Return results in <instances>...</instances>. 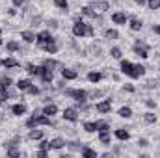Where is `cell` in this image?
<instances>
[{
	"instance_id": "cell-1",
	"label": "cell",
	"mask_w": 160,
	"mask_h": 158,
	"mask_svg": "<svg viewBox=\"0 0 160 158\" xmlns=\"http://www.w3.org/2000/svg\"><path fill=\"white\" fill-rule=\"evenodd\" d=\"M63 93H65V97L75 99L78 104H84V102L88 101V91H84V89H71V87H65Z\"/></svg>"
},
{
	"instance_id": "cell-2",
	"label": "cell",
	"mask_w": 160,
	"mask_h": 158,
	"mask_svg": "<svg viewBox=\"0 0 160 158\" xmlns=\"http://www.w3.org/2000/svg\"><path fill=\"white\" fill-rule=\"evenodd\" d=\"M121 73L127 75L128 78H140V75L136 71V65L132 62H128V60H121Z\"/></svg>"
},
{
	"instance_id": "cell-3",
	"label": "cell",
	"mask_w": 160,
	"mask_h": 158,
	"mask_svg": "<svg viewBox=\"0 0 160 158\" xmlns=\"http://www.w3.org/2000/svg\"><path fill=\"white\" fill-rule=\"evenodd\" d=\"M88 26H89V24H86V22L78 17V19L75 21V24H73V34H75L77 37H84V36H88Z\"/></svg>"
},
{
	"instance_id": "cell-4",
	"label": "cell",
	"mask_w": 160,
	"mask_h": 158,
	"mask_svg": "<svg viewBox=\"0 0 160 158\" xmlns=\"http://www.w3.org/2000/svg\"><path fill=\"white\" fill-rule=\"evenodd\" d=\"M134 52H136L140 58H143V60H145V58L149 56V45H147L145 41H140V39H138L136 43H134Z\"/></svg>"
},
{
	"instance_id": "cell-5",
	"label": "cell",
	"mask_w": 160,
	"mask_h": 158,
	"mask_svg": "<svg viewBox=\"0 0 160 158\" xmlns=\"http://www.w3.org/2000/svg\"><path fill=\"white\" fill-rule=\"evenodd\" d=\"M91 7L97 9V13L101 15V13H104V11L110 9V4H108L106 0H91Z\"/></svg>"
},
{
	"instance_id": "cell-6",
	"label": "cell",
	"mask_w": 160,
	"mask_h": 158,
	"mask_svg": "<svg viewBox=\"0 0 160 158\" xmlns=\"http://www.w3.org/2000/svg\"><path fill=\"white\" fill-rule=\"evenodd\" d=\"M112 22L123 26V24H127V22H128V15H127L125 11H116V13H112Z\"/></svg>"
},
{
	"instance_id": "cell-7",
	"label": "cell",
	"mask_w": 160,
	"mask_h": 158,
	"mask_svg": "<svg viewBox=\"0 0 160 158\" xmlns=\"http://www.w3.org/2000/svg\"><path fill=\"white\" fill-rule=\"evenodd\" d=\"M95 110H97L99 114H110V110H112V102H110V99H104V101L97 102V104H95Z\"/></svg>"
},
{
	"instance_id": "cell-8",
	"label": "cell",
	"mask_w": 160,
	"mask_h": 158,
	"mask_svg": "<svg viewBox=\"0 0 160 158\" xmlns=\"http://www.w3.org/2000/svg\"><path fill=\"white\" fill-rule=\"evenodd\" d=\"M39 77H41V80H43L45 84H50V82H52V78H54L52 69H48V67L41 65V67H39Z\"/></svg>"
},
{
	"instance_id": "cell-9",
	"label": "cell",
	"mask_w": 160,
	"mask_h": 158,
	"mask_svg": "<svg viewBox=\"0 0 160 158\" xmlns=\"http://www.w3.org/2000/svg\"><path fill=\"white\" fill-rule=\"evenodd\" d=\"M63 119L65 121H71V123L78 121V110L77 108H65L63 110Z\"/></svg>"
},
{
	"instance_id": "cell-10",
	"label": "cell",
	"mask_w": 160,
	"mask_h": 158,
	"mask_svg": "<svg viewBox=\"0 0 160 158\" xmlns=\"http://www.w3.org/2000/svg\"><path fill=\"white\" fill-rule=\"evenodd\" d=\"M48 41H52V36H50L48 30H43V32H39V34L36 36V43H38V47L43 45V43H48Z\"/></svg>"
},
{
	"instance_id": "cell-11",
	"label": "cell",
	"mask_w": 160,
	"mask_h": 158,
	"mask_svg": "<svg viewBox=\"0 0 160 158\" xmlns=\"http://www.w3.org/2000/svg\"><path fill=\"white\" fill-rule=\"evenodd\" d=\"M41 50H45V52H48V54H56L58 52V45L54 43V39L48 41V43H43V45H39Z\"/></svg>"
},
{
	"instance_id": "cell-12",
	"label": "cell",
	"mask_w": 160,
	"mask_h": 158,
	"mask_svg": "<svg viewBox=\"0 0 160 158\" xmlns=\"http://www.w3.org/2000/svg\"><path fill=\"white\" fill-rule=\"evenodd\" d=\"M128 26H130L132 32H140L142 26H143V22H142L138 17H128Z\"/></svg>"
},
{
	"instance_id": "cell-13",
	"label": "cell",
	"mask_w": 160,
	"mask_h": 158,
	"mask_svg": "<svg viewBox=\"0 0 160 158\" xmlns=\"http://www.w3.org/2000/svg\"><path fill=\"white\" fill-rule=\"evenodd\" d=\"M63 147H65V141H63L62 138H54V140H50V141H48V149L60 151V149H63Z\"/></svg>"
},
{
	"instance_id": "cell-14",
	"label": "cell",
	"mask_w": 160,
	"mask_h": 158,
	"mask_svg": "<svg viewBox=\"0 0 160 158\" xmlns=\"http://www.w3.org/2000/svg\"><path fill=\"white\" fill-rule=\"evenodd\" d=\"M99 141H101L102 145H110V141H112L110 130H99Z\"/></svg>"
},
{
	"instance_id": "cell-15",
	"label": "cell",
	"mask_w": 160,
	"mask_h": 158,
	"mask_svg": "<svg viewBox=\"0 0 160 158\" xmlns=\"http://www.w3.org/2000/svg\"><path fill=\"white\" fill-rule=\"evenodd\" d=\"M62 77H63V80H77L78 73L75 69H62Z\"/></svg>"
},
{
	"instance_id": "cell-16",
	"label": "cell",
	"mask_w": 160,
	"mask_h": 158,
	"mask_svg": "<svg viewBox=\"0 0 160 158\" xmlns=\"http://www.w3.org/2000/svg\"><path fill=\"white\" fill-rule=\"evenodd\" d=\"M11 112H13V116H24L26 114V104H22V102L13 104L11 106Z\"/></svg>"
},
{
	"instance_id": "cell-17",
	"label": "cell",
	"mask_w": 160,
	"mask_h": 158,
	"mask_svg": "<svg viewBox=\"0 0 160 158\" xmlns=\"http://www.w3.org/2000/svg\"><path fill=\"white\" fill-rule=\"evenodd\" d=\"M41 112H43L45 116H48V117H54V116L58 114V106H56V104H47Z\"/></svg>"
},
{
	"instance_id": "cell-18",
	"label": "cell",
	"mask_w": 160,
	"mask_h": 158,
	"mask_svg": "<svg viewBox=\"0 0 160 158\" xmlns=\"http://www.w3.org/2000/svg\"><path fill=\"white\" fill-rule=\"evenodd\" d=\"M82 15H86V17H91V19H97L99 17V13L91 7V6H84L82 7Z\"/></svg>"
},
{
	"instance_id": "cell-19",
	"label": "cell",
	"mask_w": 160,
	"mask_h": 158,
	"mask_svg": "<svg viewBox=\"0 0 160 158\" xmlns=\"http://www.w3.org/2000/svg\"><path fill=\"white\" fill-rule=\"evenodd\" d=\"M30 86H32V80H30V78H21L19 82H17V87H19V91H26Z\"/></svg>"
},
{
	"instance_id": "cell-20",
	"label": "cell",
	"mask_w": 160,
	"mask_h": 158,
	"mask_svg": "<svg viewBox=\"0 0 160 158\" xmlns=\"http://www.w3.org/2000/svg\"><path fill=\"white\" fill-rule=\"evenodd\" d=\"M28 138H30V140H43V130H39L38 126H36V128H30Z\"/></svg>"
},
{
	"instance_id": "cell-21",
	"label": "cell",
	"mask_w": 160,
	"mask_h": 158,
	"mask_svg": "<svg viewBox=\"0 0 160 158\" xmlns=\"http://www.w3.org/2000/svg\"><path fill=\"white\" fill-rule=\"evenodd\" d=\"M2 67H6V69H13V67H19V62H17L15 58H6V60L2 62Z\"/></svg>"
},
{
	"instance_id": "cell-22",
	"label": "cell",
	"mask_w": 160,
	"mask_h": 158,
	"mask_svg": "<svg viewBox=\"0 0 160 158\" xmlns=\"http://www.w3.org/2000/svg\"><path fill=\"white\" fill-rule=\"evenodd\" d=\"M116 138H118L119 141H127V140L130 138V132H128V130H123V128H118V130H116Z\"/></svg>"
},
{
	"instance_id": "cell-23",
	"label": "cell",
	"mask_w": 160,
	"mask_h": 158,
	"mask_svg": "<svg viewBox=\"0 0 160 158\" xmlns=\"http://www.w3.org/2000/svg\"><path fill=\"white\" fill-rule=\"evenodd\" d=\"M84 130L89 132V134L97 132V130H99V128H97V121H88V123H84Z\"/></svg>"
},
{
	"instance_id": "cell-24",
	"label": "cell",
	"mask_w": 160,
	"mask_h": 158,
	"mask_svg": "<svg viewBox=\"0 0 160 158\" xmlns=\"http://www.w3.org/2000/svg\"><path fill=\"white\" fill-rule=\"evenodd\" d=\"M21 37L26 41V43H34L36 41V34L30 32V30H24V32H21Z\"/></svg>"
},
{
	"instance_id": "cell-25",
	"label": "cell",
	"mask_w": 160,
	"mask_h": 158,
	"mask_svg": "<svg viewBox=\"0 0 160 158\" xmlns=\"http://www.w3.org/2000/svg\"><path fill=\"white\" fill-rule=\"evenodd\" d=\"M88 80H89L91 84H97V82H101V80H102V75H101V73H97V71H91V73H88Z\"/></svg>"
},
{
	"instance_id": "cell-26",
	"label": "cell",
	"mask_w": 160,
	"mask_h": 158,
	"mask_svg": "<svg viewBox=\"0 0 160 158\" xmlns=\"http://www.w3.org/2000/svg\"><path fill=\"white\" fill-rule=\"evenodd\" d=\"M6 147H8V156H11V158H17L21 153H19V149L13 145V143H6Z\"/></svg>"
},
{
	"instance_id": "cell-27",
	"label": "cell",
	"mask_w": 160,
	"mask_h": 158,
	"mask_svg": "<svg viewBox=\"0 0 160 158\" xmlns=\"http://www.w3.org/2000/svg\"><path fill=\"white\" fill-rule=\"evenodd\" d=\"M82 156L84 158H97V151H93V149H89V147H82Z\"/></svg>"
},
{
	"instance_id": "cell-28",
	"label": "cell",
	"mask_w": 160,
	"mask_h": 158,
	"mask_svg": "<svg viewBox=\"0 0 160 158\" xmlns=\"http://www.w3.org/2000/svg\"><path fill=\"white\" fill-rule=\"evenodd\" d=\"M26 73H28L30 77H38V75H39V67L34 65V63H28V65H26Z\"/></svg>"
},
{
	"instance_id": "cell-29",
	"label": "cell",
	"mask_w": 160,
	"mask_h": 158,
	"mask_svg": "<svg viewBox=\"0 0 160 158\" xmlns=\"http://www.w3.org/2000/svg\"><path fill=\"white\" fill-rule=\"evenodd\" d=\"M104 37H106V39H118V37H119V32L114 30V28H108V30L104 32Z\"/></svg>"
},
{
	"instance_id": "cell-30",
	"label": "cell",
	"mask_w": 160,
	"mask_h": 158,
	"mask_svg": "<svg viewBox=\"0 0 160 158\" xmlns=\"http://www.w3.org/2000/svg\"><path fill=\"white\" fill-rule=\"evenodd\" d=\"M54 6L58 9H62V11H67L69 9V2L67 0H54Z\"/></svg>"
},
{
	"instance_id": "cell-31",
	"label": "cell",
	"mask_w": 160,
	"mask_h": 158,
	"mask_svg": "<svg viewBox=\"0 0 160 158\" xmlns=\"http://www.w3.org/2000/svg\"><path fill=\"white\" fill-rule=\"evenodd\" d=\"M119 117H125V119H128V117H132V110L128 108V106H123V108H119Z\"/></svg>"
},
{
	"instance_id": "cell-32",
	"label": "cell",
	"mask_w": 160,
	"mask_h": 158,
	"mask_svg": "<svg viewBox=\"0 0 160 158\" xmlns=\"http://www.w3.org/2000/svg\"><path fill=\"white\" fill-rule=\"evenodd\" d=\"M11 84H13V80L9 78V77H0V87L8 89V87H9Z\"/></svg>"
},
{
	"instance_id": "cell-33",
	"label": "cell",
	"mask_w": 160,
	"mask_h": 158,
	"mask_svg": "<svg viewBox=\"0 0 160 158\" xmlns=\"http://www.w3.org/2000/svg\"><path fill=\"white\" fill-rule=\"evenodd\" d=\"M6 50H8V52H17V50H19V43H17V41H9V43L6 45Z\"/></svg>"
},
{
	"instance_id": "cell-34",
	"label": "cell",
	"mask_w": 160,
	"mask_h": 158,
	"mask_svg": "<svg viewBox=\"0 0 160 158\" xmlns=\"http://www.w3.org/2000/svg\"><path fill=\"white\" fill-rule=\"evenodd\" d=\"M97 128H99V130H110V123L104 121V119H101V121H97ZM99 130H97V132H99Z\"/></svg>"
},
{
	"instance_id": "cell-35",
	"label": "cell",
	"mask_w": 160,
	"mask_h": 158,
	"mask_svg": "<svg viewBox=\"0 0 160 158\" xmlns=\"http://www.w3.org/2000/svg\"><path fill=\"white\" fill-rule=\"evenodd\" d=\"M6 102H8V89L0 87V106H6Z\"/></svg>"
},
{
	"instance_id": "cell-36",
	"label": "cell",
	"mask_w": 160,
	"mask_h": 158,
	"mask_svg": "<svg viewBox=\"0 0 160 158\" xmlns=\"http://www.w3.org/2000/svg\"><path fill=\"white\" fill-rule=\"evenodd\" d=\"M110 56H112L114 60H121V56H123V54H121V48L119 47H114V48L110 50Z\"/></svg>"
},
{
	"instance_id": "cell-37",
	"label": "cell",
	"mask_w": 160,
	"mask_h": 158,
	"mask_svg": "<svg viewBox=\"0 0 160 158\" xmlns=\"http://www.w3.org/2000/svg\"><path fill=\"white\" fill-rule=\"evenodd\" d=\"M80 141H69V143H65L71 151H82V145H78Z\"/></svg>"
},
{
	"instance_id": "cell-38",
	"label": "cell",
	"mask_w": 160,
	"mask_h": 158,
	"mask_svg": "<svg viewBox=\"0 0 160 158\" xmlns=\"http://www.w3.org/2000/svg\"><path fill=\"white\" fill-rule=\"evenodd\" d=\"M143 119H145V123H157V116H155L153 112H147V114L143 116Z\"/></svg>"
},
{
	"instance_id": "cell-39",
	"label": "cell",
	"mask_w": 160,
	"mask_h": 158,
	"mask_svg": "<svg viewBox=\"0 0 160 158\" xmlns=\"http://www.w3.org/2000/svg\"><path fill=\"white\" fill-rule=\"evenodd\" d=\"M147 6H149V9H158L160 0H147Z\"/></svg>"
},
{
	"instance_id": "cell-40",
	"label": "cell",
	"mask_w": 160,
	"mask_h": 158,
	"mask_svg": "<svg viewBox=\"0 0 160 158\" xmlns=\"http://www.w3.org/2000/svg\"><path fill=\"white\" fill-rule=\"evenodd\" d=\"M43 65H45V67H48V69H52V67H56V65H58V62H56V60H45V62H43Z\"/></svg>"
},
{
	"instance_id": "cell-41",
	"label": "cell",
	"mask_w": 160,
	"mask_h": 158,
	"mask_svg": "<svg viewBox=\"0 0 160 158\" xmlns=\"http://www.w3.org/2000/svg\"><path fill=\"white\" fill-rule=\"evenodd\" d=\"M26 91H28L30 95H39V91H41V89L38 87V86H34V84H32V86H30V87H28Z\"/></svg>"
},
{
	"instance_id": "cell-42",
	"label": "cell",
	"mask_w": 160,
	"mask_h": 158,
	"mask_svg": "<svg viewBox=\"0 0 160 158\" xmlns=\"http://www.w3.org/2000/svg\"><path fill=\"white\" fill-rule=\"evenodd\" d=\"M136 71H138V75H140V77H143V75H145V67H143V65H140V63L136 65Z\"/></svg>"
},
{
	"instance_id": "cell-43",
	"label": "cell",
	"mask_w": 160,
	"mask_h": 158,
	"mask_svg": "<svg viewBox=\"0 0 160 158\" xmlns=\"http://www.w3.org/2000/svg\"><path fill=\"white\" fill-rule=\"evenodd\" d=\"M138 143H140V147H147V145H149V140H147V138H140Z\"/></svg>"
},
{
	"instance_id": "cell-44",
	"label": "cell",
	"mask_w": 160,
	"mask_h": 158,
	"mask_svg": "<svg viewBox=\"0 0 160 158\" xmlns=\"http://www.w3.org/2000/svg\"><path fill=\"white\" fill-rule=\"evenodd\" d=\"M145 104H147V108H151V110H153V108H157V102H155V101H151V99H147V101H145Z\"/></svg>"
},
{
	"instance_id": "cell-45",
	"label": "cell",
	"mask_w": 160,
	"mask_h": 158,
	"mask_svg": "<svg viewBox=\"0 0 160 158\" xmlns=\"http://www.w3.org/2000/svg\"><path fill=\"white\" fill-rule=\"evenodd\" d=\"M123 91H128V93H134V86H130V84H127V86H123Z\"/></svg>"
},
{
	"instance_id": "cell-46",
	"label": "cell",
	"mask_w": 160,
	"mask_h": 158,
	"mask_svg": "<svg viewBox=\"0 0 160 158\" xmlns=\"http://www.w3.org/2000/svg\"><path fill=\"white\" fill-rule=\"evenodd\" d=\"M102 95V91H91V93H88V97H91V99H95V97H101Z\"/></svg>"
},
{
	"instance_id": "cell-47",
	"label": "cell",
	"mask_w": 160,
	"mask_h": 158,
	"mask_svg": "<svg viewBox=\"0 0 160 158\" xmlns=\"http://www.w3.org/2000/svg\"><path fill=\"white\" fill-rule=\"evenodd\" d=\"M47 155H48V153H47V149H41L39 153H38V156H39V158H47Z\"/></svg>"
},
{
	"instance_id": "cell-48",
	"label": "cell",
	"mask_w": 160,
	"mask_h": 158,
	"mask_svg": "<svg viewBox=\"0 0 160 158\" xmlns=\"http://www.w3.org/2000/svg\"><path fill=\"white\" fill-rule=\"evenodd\" d=\"M39 147H41V149H48V141H45V140H43V141L39 143Z\"/></svg>"
},
{
	"instance_id": "cell-49",
	"label": "cell",
	"mask_w": 160,
	"mask_h": 158,
	"mask_svg": "<svg viewBox=\"0 0 160 158\" xmlns=\"http://www.w3.org/2000/svg\"><path fill=\"white\" fill-rule=\"evenodd\" d=\"M13 2V6H22L24 4V0H11Z\"/></svg>"
},
{
	"instance_id": "cell-50",
	"label": "cell",
	"mask_w": 160,
	"mask_h": 158,
	"mask_svg": "<svg viewBox=\"0 0 160 158\" xmlns=\"http://www.w3.org/2000/svg\"><path fill=\"white\" fill-rule=\"evenodd\" d=\"M153 32H155V34H158V36H160V24H155V26H153Z\"/></svg>"
},
{
	"instance_id": "cell-51",
	"label": "cell",
	"mask_w": 160,
	"mask_h": 158,
	"mask_svg": "<svg viewBox=\"0 0 160 158\" xmlns=\"http://www.w3.org/2000/svg\"><path fill=\"white\" fill-rule=\"evenodd\" d=\"M136 4H140V6H143V4H147V0H134Z\"/></svg>"
},
{
	"instance_id": "cell-52",
	"label": "cell",
	"mask_w": 160,
	"mask_h": 158,
	"mask_svg": "<svg viewBox=\"0 0 160 158\" xmlns=\"http://www.w3.org/2000/svg\"><path fill=\"white\" fill-rule=\"evenodd\" d=\"M2 62H4V60H0V67H2Z\"/></svg>"
},
{
	"instance_id": "cell-53",
	"label": "cell",
	"mask_w": 160,
	"mask_h": 158,
	"mask_svg": "<svg viewBox=\"0 0 160 158\" xmlns=\"http://www.w3.org/2000/svg\"><path fill=\"white\" fill-rule=\"evenodd\" d=\"M0 45H2V37H0Z\"/></svg>"
},
{
	"instance_id": "cell-54",
	"label": "cell",
	"mask_w": 160,
	"mask_h": 158,
	"mask_svg": "<svg viewBox=\"0 0 160 158\" xmlns=\"http://www.w3.org/2000/svg\"><path fill=\"white\" fill-rule=\"evenodd\" d=\"M0 34H2V28H0Z\"/></svg>"
}]
</instances>
